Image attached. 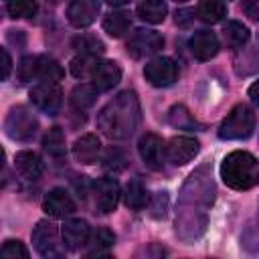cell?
<instances>
[{"mask_svg": "<svg viewBox=\"0 0 259 259\" xmlns=\"http://www.w3.org/2000/svg\"><path fill=\"white\" fill-rule=\"evenodd\" d=\"M53 2H57V0H53Z\"/></svg>", "mask_w": 259, "mask_h": 259, "instance_id": "42", "label": "cell"}, {"mask_svg": "<svg viewBox=\"0 0 259 259\" xmlns=\"http://www.w3.org/2000/svg\"><path fill=\"white\" fill-rule=\"evenodd\" d=\"M97 93H99V89L91 83V85H77L75 89H73V93H71V103H73V107L75 109H79V111H85V109H89V107H93L95 105V101H97Z\"/></svg>", "mask_w": 259, "mask_h": 259, "instance_id": "27", "label": "cell"}, {"mask_svg": "<svg viewBox=\"0 0 259 259\" xmlns=\"http://www.w3.org/2000/svg\"><path fill=\"white\" fill-rule=\"evenodd\" d=\"M89 79L99 91H109L121 81V69L115 61H99Z\"/></svg>", "mask_w": 259, "mask_h": 259, "instance_id": "15", "label": "cell"}, {"mask_svg": "<svg viewBox=\"0 0 259 259\" xmlns=\"http://www.w3.org/2000/svg\"><path fill=\"white\" fill-rule=\"evenodd\" d=\"M14 168H16V172H18L24 180H28V182L38 180V178L42 176V170H45L42 160L38 158V154L30 152V150H22V152H18V154L14 156Z\"/></svg>", "mask_w": 259, "mask_h": 259, "instance_id": "18", "label": "cell"}, {"mask_svg": "<svg viewBox=\"0 0 259 259\" xmlns=\"http://www.w3.org/2000/svg\"><path fill=\"white\" fill-rule=\"evenodd\" d=\"M99 8V0H71L67 8V20L75 28H85L95 22Z\"/></svg>", "mask_w": 259, "mask_h": 259, "instance_id": "13", "label": "cell"}, {"mask_svg": "<svg viewBox=\"0 0 259 259\" xmlns=\"http://www.w3.org/2000/svg\"><path fill=\"white\" fill-rule=\"evenodd\" d=\"M176 2H184V0H176Z\"/></svg>", "mask_w": 259, "mask_h": 259, "instance_id": "41", "label": "cell"}, {"mask_svg": "<svg viewBox=\"0 0 259 259\" xmlns=\"http://www.w3.org/2000/svg\"><path fill=\"white\" fill-rule=\"evenodd\" d=\"M65 75L63 67L53 59V57H47V55H36V79L40 81H61Z\"/></svg>", "mask_w": 259, "mask_h": 259, "instance_id": "24", "label": "cell"}, {"mask_svg": "<svg viewBox=\"0 0 259 259\" xmlns=\"http://www.w3.org/2000/svg\"><path fill=\"white\" fill-rule=\"evenodd\" d=\"M4 130H6V136L16 142H30L38 130V121L26 107L16 105L8 111L4 119Z\"/></svg>", "mask_w": 259, "mask_h": 259, "instance_id": "4", "label": "cell"}, {"mask_svg": "<svg viewBox=\"0 0 259 259\" xmlns=\"http://www.w3.org/2000/svg\"><path fill=\"white\" fill-rule=\"evenodd\" d=\"M166 208H168V196H166V192H158V194L154 196V202H152V206H150V210H152V217H156V219H162V217L166 214Z\"/></svg>", "mask_w": 259, "mask_h": 259, "instance_id": "35", "label": "cell"}, {"mask_svg": "<svg viewBox=\"0 0 259 259\" xmlns=\"http://www.w3.org/2000/svg\"><path fill=\"white\" fill-rule=\"evenodd\" d=\"M150 200V194L146 190V186L138 180H130L123 188V202L127 208L132 210H142Z\"/></svg>", "mask_w": 259, "mask_h": 259, "instance_id": "20", "label": "cell"}, {"mask_svg": "<svg viewBox=\"0 0 259 259\" xmlns=\"http://www.w3.org/2000/svg\"><path fill=\"white\" fill-rule=\"evenodd\" d=\"M249 97H251V101L255 103V105H259V81H255L251 87H249Z\"/></svg>", "mask_w": 259, "mask_h": 259, "instance_id": "39", "label": "cell"}, {"mask_svg": "<svg viewBox=\"0 0 259 259\" xmlns=\"http://www.w3.org/2000/svg\"><path fill=\"white\" fill-rule=\"evenodd\" d=\"M223 38H225V45L229 49H241L243 45H247V40L251 38V32L249 28L239 22V20H229L225 26H223Z\"/></svg>", "mask_w": 259, "mask_h": 259, "instance_id": "19", "label": "cell"}, {"mask_svg": "<svg viewBox=\"0 0 259 259\" xmlns=\"http://www.w3.org/2000/svg\"><path fill=\"white\" fill-rule=\"evenodd\" d=\"M93 194H95V208L103 214L107 212H113L117 202H119V196H121V190H119V182L115 178H97L93 182Z\"/></svg>", "mask_w": 259, "mask_h": 259, "instance_id": "10", "label": "cell"}, {"mask_svg": "<svg viewBox=\"0 0 259 259\" xmlns=\"http://www.w3.org/2000/svg\"><path fill=\"white\" fill-rule=\"evenodd\" d=\"M194 22V10L192 8H180L176 10V24L178 26H190Z\"/></svg>", "mask_w": 259, "mask_h": 259, "instance_id": "36", "label": "cell"}, {"mask_svg": "<svg viewBox=\"0 0 259 259\" xmlns=\"http://www.w3.org/2000/svg\"><path fill=\"white\" fill-rule=\"evenodd\" d=\"M140 119L142 109L136 93L123 91L97 113V127L109 140H125L138 130Z\"/></svg>", "mask_w": 259, "mask_h": 259, "instance_id": "1", "label": "cell"}, {"mask_svg": "<svg viewBox=\"0 0 259 259\" xmlns=\"http://www.w3.org/2000/svg\"><path fill=\"white\" fill-rule=\"evenodd\" d=\"M125 166H127V156H125L123 150H119V148H109L107 154L103 156V168H105L107 172L117 174V172H121Z\"/></svg>", "mask_w": 259, "mask_h": 259, "instance_id": "31", "label": "cell"}, {"mask_svg": "<svg viewBox=\"0 0 259 259\" xmlns=\"http://www.w3.org/2000/svg\"><path fill=\"white\" fill-rule=\"evenodd\" d=\"M71 45H73L75 51H79V55H93V57H97V55H103V51H105L103 40L93 36V34H79V36L73 38Z\"/></svg>", "mask_w": 259, "mask_h": 259, "instance_id": "28", "label": "cell"}, {"mask_svg": "<svg viewBox=\"0 0 259 259\" xmlns=\"http://www.w3.org/2000/svg\"><path fill=\"white\" fill-rule=\"evenodd\" d=\"M138 152H140V158L142 162L150 168V170H162L164 164H166V158H168V150H166V144L160 136L156 134H146L140 138L138 142Z\"/></svg>", "mask_w": 259, "mask_h": 259, "instance_id": "8", "label": "cell"}, {"mask_svg": "<svg viewBox=\"0 0 259 259\" xmlns=\"http://www.w3.org/2000/svg\"><path fill=\"white\" fill-rule=\"evenodd\" d=\"M38 10L36 0H8L6 12L10 18H32Z\"/></svg>", "mask_w": 259, "mask_h": 259, "instance_id": "30", "label": "cell"}, {"mask_svg": "<svg viewBox=\"0 0 259 259\" xmlns=\"http://www.w3.org/2000/svg\"><path fill=\"white\" fill-rule=\"evenodd\" d=\"M42 148L53 160H63L65 158V134L61 127H51L45 138H42Z\"/></svg>", "mask_w": 259, "mask_h": 259, "instance_id": "25", "label": "cell"}, {"mask_svg": "<svg viewBox=\"0 0 259 259\" xmlns=\"http://www.w3.org/2000/svg\"><path fill=\"white\" fill-rule=\"evenodd\" d=\"M115 243V235L109 231V229H97L91 237H89V251L87 255L89 257H95V255H107L109 249L113 247Z\"/></svg>", "mask_w": 259, "mask_h": 259, "instance_id": "26", "label": "cell"}, {"mask_svg": "<svg viewBox=\"0 0 259 259\" xmlns=\"http://www.w3.org/2000/svg\"><path fill=\"white\" fill-rule=\"evenodd\" d=\"M255 130V113L249 105L239 103L223 119L219 127L221 140H247Z\"/></svg>", "mask_w": 259, "mask_h": 259, "instance_id": "3", "label": "cell"}, {"mask_svg": "<svg viewBox=\"0 0 259 259\" xmlns=\"http://www.w3.org/2000/svg\"><path fill=\"white\" fill-rule=\"evenodd\" d=\"M0 53H2V79H8L10 69H12V59H10V55H8L6 49H2Z\"/></svg>", "mask_w": 259, "mask_h": 259, "instance_id": "38", "label": "cell"}, {"mask_svg": "<svg viewBox=\"0 0 259 259\" xmlns=\"http://www.w3.org/2000/svg\"><path fill=\"white\" fill-rule=\"evenodd\" d=\"M196 16L206 24H217L227 16V4L223 0H200Z\"/></svg>", "mask_w": 259, "mask_h": 259, "instance_id": "22", "label": "cell"}, {"mask_svg": "<svg viewBox=\"0 0 259 259\" xmlns=\"http://www.w3.org/2000/svg\"><path fill=\"white\" fill-rule=\"evenodd\" d=\"M109 6H123V4H130L132 0H105Z\"/></svg>", "mask_w": 259, "mask_h": 259, "instance_id": "40", "label": "cell"}, {"mask_svg": "<svg viewBox=\"0 0 259 259\" xmlns=\"http://www.w3.org/2000/svg\"><path fill=\"white\" fill-rule=\"evenodd\" d=\"M166 150H168V160L176 166H182V164H188L198 154L200 144L190 136H174L168 142Z\"/></svg>", "mask_w": 259, "mask_h": 259, "instance_id": "12", "label": "cell"}, {"mask_svg": "<svg viewBox=\"0 0 259 259\" xmlns=\"http://www.w3.org/2000/svg\"><path fill=\"white\" fill-rule=\"evenodd\" d=\"M0 255L4 259H26L28 257V249L20 241H4Z\"/></svg>", "mask_w": 259, "mask_h": 259, "instance_id": "32", "label": "cell"}, {"mask_svg": "<svg viewBox=\"0 0 259 259\" xmlns=\"http://www.w3.org/2000/svg\"><path fill=\"white\" fill-rule=\"evenodd\" d=\"M30 101L38 111L55 115L63 105V91L55 81H42L30 89Z\"/></svg>", "mask_w": 259, "mask_h": 259, "instance_id": "5", "label": "cell"}, {"mask_svg": "<svg viewBox=\"0 0 259 259\" xmlns=\"http://www.w3.org/2000/svg\"><path fill=\"white\" fill-rule=\"evenodd\" d=\"M170 123L176 125V127H192L194 119L190 117V113L182 105H176V107L170 109Z\"/></svg>", "mask_w": 259, "mask_h": 259, "instance_id": "34", "label": "cell"}, {"mask_svg": "<svg viewBox=\"0 0 259 259\" xmlns=\"http://www.w3.org/2000/svg\"><path fill=\"white\" fill-rule=\"evenodd\" d=\"M178 65L170 57H156L144 67V77L154 87H170L178 79Z\"/></svg>", "mask_w": 259, "mask_h": 259, "instance_id": "7", "label": "cell"}, {"mask_svg": "<svg viewBox=\"0 0 259 259\" xmlns=\"http://www.w3.org/2000/svg\"><path fill=\"white\" fill-rule=\"evenodd\" d=\"M188 47H190V53L194 55V59H198V61H210L219 53V38L210 30H198V32L192 34Z\"/></svg>", "mask_w": 259, "mask_h": 259, "instance_id": "16", "label": "cell"}, {"mask_svg": "<svg viewBox=\"0 0 259 259\" xmlns=\"http://www.w3.org/2000/svg\"><path fill=\"white\" fill-rule=\"evenodd\" d=\"M97 57L93 55H77L75 59H71L69 63V69H71V75L77 77V79H85V77H91L95 65H97Z\"/></svg>", "mask_w": 259, "mask_h": 259, "instance_id": "29", "label": "cell"}, {"mask_svg": "<svg viewBox=\"0 0 259 259\" xmlns=\"http://www.w3.org/2000/svg\"><path fill=\"white\" fill-rule=\"evenodd\" d=\"M221 178L233 190H249L259 182V160L249 152L235 150L225 156Z\"/></svg>", "mask_w": 259, "mask_h": 259, "instance_id": "2", "label": "cell"}, {"mask_svg": "<svg viewBox=\"0 0 259 259\" xmlns=\"http://www.w3.org/2000/svg\"><path fill=\"white\" fill-rule=\"evenodd\" d=\"M168 6L164 0H142L138 4V16L148 24H160L166 18Z\"/></svg>", "mask_w": 259, "mask_h": 259, "instance_id": "21", "label": "cell"}, {"mask_svg": "<svg viewBox=\"0 0 259 259\" xmlns=\"http://www.w3.org/2000/svg\"><path fill=\"white\" fill-rule=\"evenodd\" d=\"M63 243L67 249L71 251H77L81 247H85L89 243V237H91V229L87 225V221L83 219H71L63 225Z\"/></svg>", "mask_w": 259, "mask_h": 259, "instance_id": "14", "label": "cell"}, {"mask_svg": "<svg viewBox=\"0 0 259 259\" xmlns=\"http://www.w3.org/2000/svg\"><path fill=\"white\" fill-rule=\"evenodd\" d=\"M243 12L251 20L259 22V0H243Z\"/></svg>", "mask_w": 259, "mask_h": 259, "instance_id": "37", "label": "cell"}, {"mask_svg": "<svg viewBox=\"0 0 259 259\" xmlns=\"http://www.w3.org/2000/svg\"><path fill=\"white\" fill-rule=\"evenodd\" d=\"M164 47V36L156 30H148V28H140L136 30L130 38H127V55L134 59H144L150 55H156L158 51H162Z\"/></svg>", "mask_w": 259, "mask_h": 259, "instance_id": "6", "label": "cell"}, {"mask_svg": "<svg viewBox=\"0 0 259 259\" xmlns=\"http://www.w3.org/2000/svg\"><path fill=\"white\" fill-rule=\"evenodd\" d=\"M16 75L22 83L36 79V57H24L16 69Z\"/></svg>", "mask_w": 259, "mask_h": 259, "instance_id": "33", "label": "cell"}, {"mask_svg": "<svg viewBox=\"0 0 259 259\" xmlns=\"http://www.w3.org/2000/svg\"><path fill=\"white\" fill-rule=\"evenodd\" d=\"M42 210L53 219H65L75 212V200L65 188H53L42 200Z\"/></svg>", "mask_w": 259, "mask_h": 259, "instance_id": "11", "label": "cell"}, {"mask_svg": "<svg viewBox=\"0 0 259 259\" xmlns=\"http://www.w3.org/2000/svg\"><path fill=\"white\" fill-rule=\"evenodd\" d=\"M130 24H132L130 14L123 12V10H113V12H109V14L103 18V30H105L109 36H113V38L123 36V34L127 32Z\"/></svg>", "mask_w": 259, "mask_h": 259, "instance_id": "23", "label": "cell"}, {"mask_svg": "<svg viewBox=\"0 0 259 259\" xmlns=\"http://www.w3.org/2000/svg\"><path fill=\"white\" fill-rule=\"evenodd\" d=\"M99 152H101V142L95 134H85L81 138L75 140L73 144V156L79 164H95L99 160Z\"/></svg>", "mask_w": 259, "mask_h": 259, "instance_id": "17", "label": "cell"}, {"mask_svg": "<svg viewBox=\"0 0 259 259\" xmlns=\"http://www.w3.org/2000/svg\"><path fill=\"white\" fill-rule=\"evenodd\" d=\"M32 245L42 257H59V231L57 225L51 221H38L32 231Z\"/></svg>", "mask_w": 259, "mask_h": 259, "instance_id": "9", "label": "cell"}]
</instances>
